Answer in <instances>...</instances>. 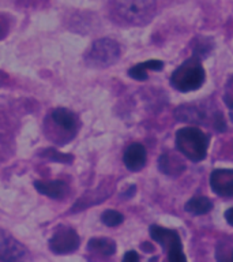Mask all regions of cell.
I'll return each instance as SVG.
<instances>
[{
    "label": "cell",
    "instance_id": "21",
    "mask_svg": "<svg viewBox=\"0 0 233 262\" xmlns=\"http://www.w3.org/2000/svg\"><path fill=\"white\" fill-rule=\"evenodd\" d=\"M8 28H10V25H8V20L6 19L4 16L0 15V40H3L4 37L7 36Z\"/></svg>",
    "mask_w": 233,
    "mask_h": 262
},
{
    "label": "cell",
    "instance_id": "14",
    "mask_svg": "<svg viewBox=\"0 0 233 262\" xmlns=\"http://www.w3.org/2000/svg\"><path fill=\"white\" fill-rule=\"evenodd\" d=\"M184 209H185V212L191 213V214H206L213 209V202L207 196L195 195L188 201Z\"/></svg>",
    "mask_w": 233,
    "mask_h": 262
},
{
    "label": "cell",
    "instance_id": "18",
    "mask_svg": "<svg viewBox=\"0 0 233 262\" xmlns=\"http://www.w3.org/2000/svg\"><path fill=\"white\" fill-rule=\"evenodd\" d=\"M224 101L228 108L233 110V75L229 77L224 89Z\"/></svg>",
    "mask_w": 233,
    "mask_h": 262
},
{
    "label": "cell",
    "instance_id": "11",
    "mask_svg": "<svg viewBox=\"0 0 233 262\" xmlns=\"http://www.w3.org/2000/svg\"><path fill=\"white\" fill-rule=\"evenodd\" d=\"M34 187L38 192L49 196V198H53V200L64 198L68 191L67 183L63 180H36Z\"/></svg>",
    "mask_w": 233,
    "mask_h": 262
},
{
    "label": "cell",
    "instance_id": "20",
    "mask_svg": "<svg viewBox=\"0 0 233 262\" xmlns=\"http://www.w3.org/2000/svg\"><path fill=\"white\" fill-rule=\"evenodd\" d=\"M214 127H216L218 131H225L226 128V124H225L224 120V115L221 114V112H217L216 116H214Z\"/></svg>",
    "mask_w": 233,
    "mask_h": 262
},
{
    "label": "cell",
    "instance_id": "15",
    "mask_svg": "<svg viewBox=\"0 0 233 262\" xmlns=\"http://www.w3.org/2000/svg\"><path fill=\"white\" fill-rule=\"evenodd\" d=\"M101 221L106 225V227H118V225H120L123 221H124V217H123L122 213L118 212V210H112V209H109V210H105V212L102 213Z\"/></svg>",
    "mask_w": 233,
    "mask_h": 262
},
{
    "label": "cell",
    "instance_id": "22",
    "mask_svg": "<svg viewBox=\"0 0 233 262\" xmlns=\"http://www.w3.org/2000/svg\"><path fill=\"white\" fill-rule=\"evenodd\" d=\"M123 259L124 261H138L139 259V254L136 253V251H134V250H130V251H127L126 254H124V257H123Z\"/></svg>",
    "mask_w": 233,
    "mask_h": 262
},
{
    "label": "cell",
    "instance_id": "7",
    "mask_svg": "<svg viewBox=\"0 0 233 262\" xmlns=\"http://www.w3.org/2000/svg\"><path fill=\"white\" fill-rule=\"evenodd\" d=\"M26 255V247L4 229H0V261H19Z\"/></svg>",
    "mask_w": 233,
    "mask_h": 262
},
{
    "label": "cell",
    "instance_id": "13",
    "mask_svg": "<svg viewBox=\"0 0 233 262\" xmlns=\"http://www.w3.org/2000/svg\"><path fill=\"white\" fill-rule=\"evenodd\" d=\"M87 250L101 257H110L116 253V243L110 237H91L87 243Z\"/></svg>",
    "mask_w": 233,
    "mask_h": 262
},
{
    "label": "cell",
    "instance_id": "4",
    "mask_svg": "<svg viewBox=\"0 0 233 262\" xmlns=\"http://www.w3.org/2000/svg\"><path fill=\"white\" fill-rule=\"evenodd\" d=\"M122 51L120 45L110 38H100L94 41L93 45L86 52V61L91 67L105 69L114 64L120 59Z\"/></svg>",
    "mask_w": 233,
    "mask_h": 262
},
{
    "label": "cell",
    "instance_id": "23",
    "mask_svg": "<svg viewBox=\"0 0 233 262\" xmlns=\"http://www.w3.org/2000/svg\"><path fill=\"white\" fill-rule=\"evenodd\" d=\"M225 220L228 221V224H230L233 227V208L228 209V210L225 212Z\"/></svg>",
    "mask_w": 233,
    "mask_h": 262
},
{
    "label": "cell",
    "instance_id": "17",
    "mask_svg": "<svg viewBox=\"0 0 233 262\" xmlns=\"http://www.w3.org/2000/svg\"><path fill=\"white\" fill-rule=\"evenodd\" d=\"M147 71H149V69H147L146 63H139V64H135L134 67L128 70V75L136 81H146Z\"/></svg>",
    "mask_w": 233,
    "mask_h": 262
},
{
    "label": "cell",
    "instance_id": "16",
    "mask_svg": "<svg viewBox=\"0 0 233 262\" xmlns=\"http://www.w3.org/2000/svg\"><path fill=\"white\" fill-rule=\"evenodd\" d=\"M212 47V41H206V38H202L200 42H195L194 44V56L198 57V59H203V57H206L210 53Z\"/></svg>",
    "mask_w": 233,
    "mask_h": 262
},
{
    "label": "cell",
    "instance_id": "3",
    "mask_svg": "<svg viewBox=\"0 0 233 262\" xmlns=\"http://www.w3.org/2000/svg\"><path fill=\"white\" fill-rule=\"evenodd\" d=\"M114 12L130 25H146L155 14V0H113Z\"/></svg>",
    "mask_w": 233,
    "mask_h": 262
},
{
    "label": "cell",
    "instance_id": "25",
    "mask_svg": "<svg viewBox=\"0 0 233 262\" xmlns=\"http://www.w3.org/2000/svg\"><path fill=\"white\" fill-rule=\"evenodd\" d=\"M230 259H232V261H233V253H232V257H230Z\"/></svg>",
    "mask_w": 233,
    "mask_h": 262
},
{
    "label": "cell",
    "instance_id": "9",
    "mask_svg": "<svg viewBox=\"0 0 233 262\" xmlns=\"http://www.w3.org/2000/svg\"><path fill=\"white\" fill-rule=\"evenodd\" d=\"M210 187L217 195L233 196V169H214L210 175Z\"/></svg>",
    "mask_w": 233,
    "mask_h": 262
},
{
    "label": "cell",
    "instance_id": "24",
    "mask_svg": "<svg viewBox=\"0 0 233 262\" xmlns=\"http://www.w3.org/2000/svg\"><path fill=\"white\" fill-rule=\"evenodd\" d=\"M142 247H143V249H146V250H145L146 253H151V251H154V247H153L150 243H143Z\"/></svg>",
    "mask_w": 233,
    "mask_h": 262
},
{
    "label": "cell",
    "instance_id": "2",
    "mask_svg": "<svg viewBox=\"0 0 233 262\" xmlns=\"http://www.w3.org/2000/svg\"><path fill=\"white\" fill-rule=\"evenodd\" d=\"M204 78H206V73L200 63V59L192 56L172 73L171 85L176 90L187 93V92L199 89L200 86L203 85Z\"/></svg>",
    "mask_w": 233,
    "mask_h": 262
},
{
    "label": "cell",
    "instance_id": "19",
    "mask_svg": "<svg viewBox=\"0 0 233 262\" xmlns=\"http://www.w3.org/2000/svg\"><path fill=\"white\" fill-rule=\"evenodd\" d=\"M46 157L49 159L55 160V161H59V163H67V161H71L73 160V156H68V155H61L59 151L53 150V149H48V150H45L44 153Z\"/></svg>",
    "mask_w": 233,
    "mask_h": 262
},
{
    "label": "cell",
    "instance_id": "1",
    "mask_svg": "<svg viewBox=\"0 0 233 262\" xmlns=\"http://www.w3.org/2000/svg\"><path fill=\"white\" fill-rule=\"evenodd\" d=\"M210 137L196 127H184L176 133V147L194 163L202 161L207 155Z\"/></svg>",
    "mask_w": 233,
    "mask_h": 262
},
{
    "label": "cell",
    "instance_id": "6",
    "mask_svg": "<svg viewBox=\"0 0 233 262\" xmlns=\"http://www.w3.org/2000/svg\"><path fill=\"white\" fill-rule=\"evenodd\" d=\"M79 235L75 229L69 227H60L49 239V249L52 250V253L65 255L74 253L79 247Z\"/></svg>",
    "mask_w": 233,
    "mask_h": 262
},
{
    "label": "cell",
    "instance_id": "10",
    "mask_svg": "<svg viewBox=\"0 0 233 262\" xmlns=\"http://www.w3.org/2000/svg\"><path fill=\"white\" fill-rule=\"evenodd\" d=\"M146 149L141 143H132L127 147L123 156V161L130 171H141L146 164Z\"/></svg>",
    "mask_w": 233,
    "mask_h": 262
},
{
    "label": "cell",
    "instance_id": "8",
    "mask_svg": "<svg viewBox=\"0 0 233 262\" xmlns=\"http://www.w3.org/2000/svg\"><path fill=\"white\" fill-rule=\"evenodd\" d=\"M51 120L57 128H60L63 134H65L67 139H71L77 133L78 126V116L74 114L73 111L59 106L51 112Z\"/></svg>",
    "mask_w": 233,
    "mask_h": 262
},
{
    "label": "cell",
    "instance_id": "5",
    "mask_svg": "<svg viewBox=\"0 0 233 262\" xmlns=\"http://www.w3.org/2000/svg\"><path fill=\"white\" fill-rule=\"evenodd\" d=\"M150 236L157 243L161 245L167 257L172 262H184L187 261V257L183 253V245L180 241V235L175 229L162 228L159 225H151Z\"/></svg>",
    "mask_w": 233,
    "mask_h": 262
},
{
    "label": "cell",
    "instance_id": "12",
    "mask_svg": "<svg viewBox=\"0 0 233 262\" xmlns=\"http://www.w3.org/2000/svg\"><path fill=\"white\" fill-rule=\"evenodd\" d=\"M159 171L169 176L181 175L185 169V164L177 155L173 153H165L159 157L158 161Z\"/></svg>",
    "mask_w": 233,
    "mask_h": 262
}]
</instances>
